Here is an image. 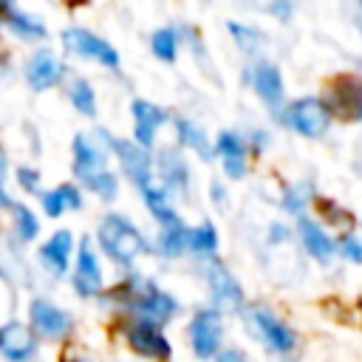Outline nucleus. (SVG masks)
Listing matches in <instances>:
<instances>
[{
  "mask_svg": "<svg viewBox=\"0 0 362 362\" xmlns=\"http://www.w3.org/2000/svg\"><path fill=\"white\" fill-rule=\"evenodd\" d=\"M90 240H93L96 252L119 269H130L144 252H150L144 232L124 212H105L96 221Z\"/></svg>",
  "mask_w": 362,
  "mask_h": 362,
  "instance_id": "f257e3e1",
  "label": "nucleus"
},
{
  "mask_svg": "<svg viewBox=\"0 0 362 362\" xmlns=\"http://www.w3.org/2000/svg\"><path fill=\"white\" fill-rule=\"evenodd\" d=\"M28 328L34 331V337L40 339V345H51V348H65L74 342L76 337V317L68 305H62L59 300H54L45 291H31L25 297L23 314H20Z\"/></svg>",
  "mask_w": 362,
  "mask_h": 362,
  "instance_id": "f03ea898",
  "label": "nucleus"
},
{
  "mask_svg": "<svg viewBox=\"0 0 362 362\" xmlns=\"http://www.w3.org/2000/svg\"><path fill=\"white\" fill-rule=\"evenodd\" d=\"M68 74H71L68 59L51 42L25 48V54L17 57V82H23L37 96L59 90L62 82L68 79Z\"/></svg>",
  "mask_w": 362,
  "mask_h": 362,
  "instance_id": "7ed1b4c3",
  "label": "nucleus"
},
{
  "mask_svg": "<svg viewBox=\"0 0 362 362\" xmlns=\"http://www.w3.org/2000/svg\"><path fill=\"white\" fill-rule=\"evenodd\" d=\"M74 252H76V232L71 226H57L45 232L31 249V263H34L37 277L45 280L48 286L65 283Z\"/></svg>",
  "mask_w": 362,
  "mask_h": 362,
  "instance_id": "20e7f679",
  "label": "nucleus"
},
{
  "mask_svg": "<svg viewBox=\"0 0 362 362\" xmlns=\"http://www.w3.org/2000/svg\"><path fill=\"white\" fill-rule=\"evenodd\" d=\"M57 42H59V54L65 59H79V62H93L105 71H119L122 65V57H119V48L105 40L102 34L85 28V25H65L59 28L57 34Z\"/></svg>",
  "mask_w": 362,
  "mask_h": 362,
  "instance_id": "39448f33",
  "label": "nucleus"
},
{
  "mask_svg": "<svg viewBox=\"0 0 362 362\" xmlns=\"http://www.w3.org/2000/svg\"><path fill=\"white\" fill-rule=\"evenodd\" d=\"M110 130L105 127H90V130H76L71 136V181H76L79 187L110 170Z\"/></svg>",
  "mask_w": 362,
  "mask_h": 362,
  "instance_id": "423d86ee",
  "label": "nucleus"
},
{
  "mask_svg": "<svg viewBox=\"0 0 362 362\" xmlns=\"http://www.w3.org/2000/svg\"><path fill=\"white\" fill-rule=\"evenodd\" d=\"M68 288L74 291V297L90 303V300H99L107 288V277H105V263H102V255L96 252L90 235H82L76 238V252H74V260H71V272L65 277Z\"/></svg>",
  "mask_w": 362,
  "mask_h": 362,
  "instance_id": "0eeeda50",
  "label": "nucleus"
},
{
  "mask_svg": "<svg viewBox=\"0 0 362 362\" xmlns=\"http://www.w3.org/2000/svg\"><path fill=\"white\" fill-rule=\"evenodd\" d=\"M37 272H34V263H31V255L28 249L17 246L8 232L3 229L0 223V283L17 294H31L34 286H37Z\"/></svg>",
  "mask_w": 362,
  "mask_h": 362,
  "instance_id": "6e6552de",
  "label": "nucleus"
},
{
  "mask_svg": "<svg viewBox=\"0 0 362 362\" xmlns=\"http://www.w3.org/2000/svg\"><path fill=\"white\" fill-rule=\"evenodd\" d=\"M42 345L23 317L0 320V362H40Z\"/></svg>",
  "mask_w": 362,
  "mask_h": 362,
  "instance_id": "1a4fd4ad",
  "label": "nucleus"
},
{
  "mask_svg": "<svg viewBox=\"0 0 362 362\" xmlns=\"http://www.w3.org/2000/svg\"><path fill=\"white\" fill-rule=\"evenodd\" d=\"M0 223H3V229L8 232V238L17 243V246H23V249H34V243L45 235V221H42V215L37 212V206L31 204V201H25V198H14L11 204H8V209L0 215Z\"/></svg>",
  "mask_w": 362,
  "mask_h": 362,
  "instance_id": "9d476101",
  "label": "nucleus"
},
{
  "mask_svg": "<svg viewBox=\"0 0 362 362\" xmlns=\"http://www.w3.org/2000/svg\"><path fill=\"white\" fill-rule=\"evenodd\" d=\"M110 158L116 161V173L124 175L136 189L144 187L147 181H153V153L139 147L133 139H122V136H113L110 133Z\"/></svg>",
  "mask_w": 362,
  "mask_h": 362,
  "instance_id": "9b49d317",
  "label": "nucleus"
},
{
  "mask_svg": "<svg viewBox=\"0 0 362 362\" xmlns=\"http://www.w3.org/2000/svg\"><path fill=\"white\" fill-rule=\"evenodd\" d=\"M122 339L136 356L153 362H167L173 356V345L164 337V331L147 320H122Z\"/></svg>",
  "mask_w": 362,
  "mask_h": 362,
  "instance_id": "f8f14e48",
  "label": "nucleus"
},
{
  "mask_svg": "<svg viewBox=\"0 0 362 362\" xmlns=\"http://www.w3.org/2000/svg\"><path fill=\"white\" fill-rule=\"evenodd\" d=\"M3 40L23 45V48H37V45L51 42V25L40 11L20 3L3 23Z\"/></svg>",
  "mask_w": 362,
  "mask_h": 362,
  "instance_id": "ddd939ff",
  "label": "nucleus"
},
{
  "mask_svg": "<svg viewBox=\"0 0 362 362\" xmlns=\"http://www.w3.org/2000/svg\"><path fill=\"white\" fill-rule=\"evenodd\" d=\"M34 206L37 212L42 215V221H62L65 215L71 212H82L85 209V189L76 184V181H59V184H51L45 187L37 198H34Z\"/></svg>",
  "mask_w": 362,
  "mask_h": 362,
  "instance_id": "4468645a",
  "label": "nucleus"
},
{
  "mask_svg": "<svg viewBox=\"0 0 362 362\" xmlns=\"http://www.w3.org/2000/svg\"><path fill=\"white\" fill-rule=\"evenodd\" d=\"M286 122H288V127L297 130L300 136H305V139H320V136H325V130H328V124H331V113H328V107L322 105V99L305 96V99H297V102L288 105Z\"/></svg>",
  "mask_w": 362,
  "mask_h": 362,
  "instance_id": "2eb2a0df",
  "label": "nucleus"
},
{
  "mask_svg": "<svg viewBox=\"0 0 362 362\" xmlns=\"http://www.w3.org/2000/svg\"><path fill=\"white\" fill-rule=\"evenodd\" d=\"M328 113L345 119V122H359L362 119V79L359 76H337L328 85L325 102Z\"/></svg>",
  "mask_w": 362,
  "mask_h": 362,
  "instance_id": "dca6fc26",
  "label": "nucleus"
},
{
  "mask_svg": "<svg viewBox=\"0 0 362 362\" xmlns=\"http://www.w3.org/2000/svg\"><path fill=\"white\" fill-rule=\"evenodd\" d=\"M221 337H223V322L215 308H201L192 322H189V342L198 359H209L221 351Z\"/></svg>",
  "mask_w": 362,
  "mask_h": 362,
  "instance_id": "f3484780",
  "label": "nucleus"
},
{
  "mask_svg": "<svg viewBox=\"0 0 362 362\" xmlns=\"http://www.w3.org/2000/svg\"><path fill=\"white\" fill-rule=\"evenodd\" d=\"M130 119H133V141L144 150L156 144V133L167 122V110L147 102V99H133L130 102Z\"/></svg>",
  "mask_w": 362,
  "mask_h": 362,
  "instance_id": "a211bd4d",
  "label": "nucleus"
},
{
  "mask_svg": "<svg viewBox=\"0 0 362 362\" xmlns=\"http://www.w3.org/2000/svg\"><path fill=\"white\" fill-rule=\"evenodd\" d=\"M156 173H158V184L167 192L187 195V189H189V170H187V161L181 158V153L175 147H161L158 150V156L153 158V175Z\"/></svg>",
  "mask_w": 362,
  "mask_h": 362,
  "instance_id": "6ab92c4d",
  "label": "nucleus"
},
{
  "mask_svg": "<svg viewBox=\"0 0 362 362\" xmlns=\"http://www.w3.org/2000/svg\"><path fill=\"white\" fill-rule=\"evenodd\" d=\"M59 90H62L68 107L76 116H82V119H96L99 116V96H96V88H93V82L88 76L71 71Z\"/></svg>",
  "mask_w": 362,
  "mask_h": 362,
  "instance_id": "aec40b11",
  "label": "nucleus"
},
{
  "mask_svg": "<svg viewBox=\"0 0 362 362\" xmlns=\"http://www.w3.org/2000/svg\"><path fill=\"white\" fill-rule=\"evenodd\" d=\"M252 320H255L257 334L263 337V342H266L272 351H277V354L294 351L297 337H294V331H291L280 317H274V314L266 311V308H255V311H252Z\"/></svg>",
  "mask_w": 362,
  "mask_h": 362,
  "instance_id": "412c9836",
  "label": "nucleus"
},
{
  "mask_svg": "<svg viewBox=\"0 0 362 362\" xmlns=\"http://www.w3.org/2000/svg\"><path fill=\"white\" fill-rule=\"evenodd\" d=\"M206 280H209V291H212V300L229 311H238L243 305V291L238 286V280L226 272V266L221 263H212L209 272H206Z\"/></svg>",
  "mask_w": 362,
  "mask_h": 362,
  "instance_id": "4be33fe9",
  "label": "nucleus"
},
{
  "mask_svg": "<svg viewBox=\"0 0 362 362\" xmlns=\"http://www.w3.org/2000/svg\"><path fill=\"white\" fill-rule=\"evenodd\" d=\"M8 181H11V192L17 198H25V201H34L45 189L42 170L34 161H14L11 173H8Z\"/></svg>",
  "mask_w": 362,
  "mask_h": 362,
  "instance_id": "5701e85b",
  "label": "nucleus"
},
{
  "mask_svg": "<svg viewBox=\"0 0 362 362\" xmlns=\"http://www.w3.org/2000/svg\"><path fill=\"white\" fill-rule=\"evenodd\" d=\"M215 153L223 158V170H226L229 178H243L246 175V144H243V139L238 133L223 130L218 136Z\"/></svg>",
  "mask_w": 362,
  "mask_h": 362,
  "instance_id": "b1692460",
  "label": "nucleus"
},
{
  "mask_svg": "<svg viewBox=\"0 0 362 362\" xmlns=\"http://www.w3.org/2000/svg\"><path fill=\"white\" fill-rule=\"evenodd\" d=\"M139 192H141V201H144V206H147V212L161 223V226H173V223H181V218L175 215V209H173V204H170V192L161 187V184H156V181H147L144 187H139Z\"/></svg>",
  "mask_w": 362,
  "mask_h": 362,
  "instance_id": "393cba45",
  "label": "nucleus"
},
{
  "mask_svg": "<svg viewBox=\"0 0 362 362\" xmlns=\"http://www.w3.org/2000/svg\"><path fill=\"white\" fill-rule=\"evenodd\" d=\"M252 85L257 90V96L266 102V105H280L283 99V76L277 71V65L272 62H260L255 71H252Z\"/></svg>",
  "mask_w": 362,
  "mask_h": 362,
  "instance_id": "a878e982",
  "label": "nucleus"
},
{
  "mask_svg": "<svg viewBox=\"0 0 362 362\" xmlns=\"http://www.w3.org/2000/svg\"><path fill=\"white\" fill-rule=\"evenodd\" d=\"M297 229H300V238H303V246L308 249V255H314L317 260H328L334 255V240L317 226V221L300 218Z\"/></svg>",
  "mask_w": 362,
  "mask_h": 362,
  "instance_id": "bb28decb",
  "label": "nucleus"
},
{
  "mask_svg": "<svg viewBox=\"0 0 362 362\" xmlns=\"http://www.w3.org/2000/svg\"><path fill=\"white\" fill-rule=\"evenodd\" d=\"M82 189L90 192V195H93L96 201H102V204H113V201L119 198V189H122V175L110 167V170H105V173L88 178V181L82 184Z\"/></svg>",
  "mask_w": 362,
  "mask_h": 362,
  "instance_id": "cd10ccee",
  "label": "nucleus"
},
{
  "mask_svg": "<svg viewBox=\"0 0 362 362\" xmlns=\"http://www.w3.org/2000/svg\"><path fill=\"white\" fill-rule=\"evenodd\" d=\"M158 255L164 257H178L181 252L189 249V226L184 223H173V226H161L158 240H156Z\"/></svg>",
  "mask_w": 362,
  "mask_h": 362,
  "instance_id": "c85d7f7f",
  "label": "nucleus"
},
{
  "mask_svg": "<svg viewBox=\"0 0 362 362\" xmlns=\"http://www.w3.org/2000/svg\"><path fill=\"white\" fill-rule=\"evenodd\" d=\"M175 133H178V141H181V147H192L198 156H204V158H212L215 156V147L206 141V133L198 127V124H192L189 119H178L175 122Z\"/></svg>",
  "mask_w": 362,
  "mask_h": 362,
  "instance_id": "c756f323",
  "label": "nucleus"
},
{
  "mask_svg": "<svg viewBox=\"0 0 362 362\" xmlns=\"http://www.w3.org/2000/svg\"><path fill=\"white\" fill-rule=\"evenodd\" d=\"M150 51L153 57H158L161 62H175L178 54V34L173 28H156L150 34Z\"/></svg>",
  "mask_w": 362,
  "mask_h": 362,
  "instance_id": "7c9ffc66",
  "label": "nucleus"
},
{
  "mask_svg": "<svg viewBox=\"0 0 362 362\" xmlns=\"http://www.w3.org/2000/svg\"><path fill=\"white\" fill-rule=\"evenodd\" d=\"M189 249L198 252V255H215V249H218V232H215V226L209 221L201 223V226H195V229H189Z\"/></svg>",
  "mask_w": 362,
  "mask_h": 362,
  "instance_id": "2f4dec72",
  "label": "nucleus"
},
{
  "mask_svg": "<svg viewBox=\"0 0 362 362\" xmlns=\"http://www.w3.org/2000/svg\"><path fill=\"white\" fill-rule=\"evenodd\" d=\"M14 82H17V54L0 37V88H8Z\"/></svg>",
  "mask_w": 362,
  "mask_h": 362,
  "instance_id": "473e14b6",
  "label": "nucleus"
},
{
  "mask_svg": "<svg viewBox=\"0 0 362 362\" xmlns=\"http://www.w3.org/2000/svg\"><path fill=\"white\" fill-rule=\"evenodd\" d=\"M229 31L235 34V40L240 42L243 51H252V48L257 45V34H255L252 28H246V25H240V23H229Z\"/></svg>",
  "mask_w": 362,
  "mask_h": 362,
  "instance_id": "72a5a7b5",
  "label": "nucleus"
},
{
  "mask_svg": "<svg viewBox=\"0 0 362 362\" xmlns=\"http://www.w3.org/2000/svg\"><path fill=\"white\" fill-rule=\"evenodd\" d=\"M59 362H99V359L88 351H76L74 345H65L59 348Z\"/></svg>",
  "mask_w": 362,
  "mask_h": 362,
  "instance_id": "f704fd0d",
  "label": "nucleus"
},
{
  "mask_svg": "<svg viewBox=\"0 0 362 362\" xmlns=\"http://www.w3.org/2000/svg\"><path fill=\"white\" fill-rule=\"evenodd\" d=\"M339 249H342V255H345L348 260H354V263H362V243H359L356 238H345Z\"/></svg>",
  "mask_w": 362,
  "mask_h": 362,
  "instance_id": "c9c22d12",
  "label": "nucleus"
},
{
  "mask_svg": "<svg viewBox=\"0 0 362 362\" xmlns=\"http://www.w3.org/2000/svg\"><path fill=\"white\" fill-rule=\"evenodd\" d=\"M11 164H14V158H11V150H8V147H6V141L0 139V178H3V181H8Z\"/></svg>",
  "mask_w": 362,
  "mask_h": 362,
  "instance_id": "e433bc0d",
  "label": "nucleus"
},
{
  "mask_svg": "<svg viewBox=\"0 0 362 362\" xmlns=\"http://www.w3.org/2000/svg\"><path fill=\"white\" fill-rule=\"evenodd\" d=\"M317 206H320V209H325V212H328L325 218H328V221H334V223H339V221H348V212L337 209L331 201H317Z\"/></svg>",
  "mask_w": 362,
  "mask_h": 362,
  "instance_id": "4c0bfd02",
  "label": "nucleus"
},
{
  "mask_svg": "<svg viewBox=\"0 0 362 362\" xmlns=\"http://www.w3.org/2000/svg\"><path fill=\"white\" fill-rule=\"evenodd\" d=\"M215 362H249L238 348H223L215 354Z\"/></svg>",
  "mask_w": 362,
  "mask_h": 362,
  "instance_id": "58836bf2",
  "label": "nucleus"
},
{
  "mask_svg": "<svg viewBox=\"0 0 362 362\" xmlns=\"http://www.w3.org/2000/svg\"><path fill=\"white\" fill-rule=\"evenodd\" d=\"M14 198H17V195L11 192V187H8V181H3V178H0V215H3L6 209H8V204H11Z\"/></svg>",
  "mask_w": 362,
  "mask_h": 362,
  "instance_id": "ea45409f",
  "label": "nucleus"
},
{
  "mask_svg": "<svg viewBox=\"0 0 362 362\" xmlns=\"http://www.w3.org/2000/svg\"><path fill=\"white\" fill-rule=\"evenodd\" d=\"M17 6H20V0H0V37H3V23H6V17H8Z\"/></svg>",
  "mask_w": 362,
  "mask_h": 362,
  "instance_id": "a19ab883",
  "label": "nucleus"
},
{
  "mask_svg": "<svg viewBox=\"0 0 362 362\" xmlns=\"http://www.w3.org/2000/svg\"><path fill=\"white\" fill-rule=\"evenodd\" d=\"M57 3H62L65 8H82V6H88L90 0H57Z\"/></svg>",
  "mask_w": 362,
  "mask_h": 362,
  "instance_id": "79ce46f5",
  "label": "nucleus"
}]
</instances>
